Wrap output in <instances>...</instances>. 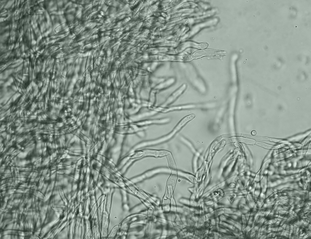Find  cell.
Returning a JSON list of instances; mask_svg holds the SVG:
<instances>
[{
    "label": "cell",
    "mask_w": 311,
    "mask_h": 239,
    "mask_svg": "<svg viewBox=\"0 0 311 239\" xmlns=\"http://www.w3.org/2000/svg\"><path fill=\"white\" fill-rule=\"evenodd\" d=\"M187 87L186 83L183 84L182 86L172 94L166 101L160 106L162 108L166 107L172 103H173L185 90Z\"/></svg>",
    "instance_id": "6da1fadb"
},
{
    "label": "cell",
    "mask_w": 311,
    "mask_h": 239,
    "mask_svg": "<svg viewBox=\"0 0 311 239\" xmlns=\"http://www.w3.org/2000/svg\"><path fill=\"white\" fill-rule=\"evenodd\" d=\"M143 156H162L167 154L168 153L162 151H157L151 150H146L144 151Z\"/></svg>",
    "instance_id": "277c9868"
},
{
    "label": "cell",
    "mask_w": 311,
    "mask_h": 239,
    "mask_svg": "<svg viewBox=\"0 0 311 239\" xmlns=\"http://www.w3.org/2000/svg\"><path fill=\"white\" fill-rule=\"evenodd\" d=\"M252 133L253 135H255L256 134V132L255 131H252Z\"/></svg>",
    "instance_id": "ba28073f"
},
{
    "label": "cell",
    "mask_w": 311,
    "mask_h": 239,
    "mask_svg": "<svg viewBox=\"0 0 311 239\" xmlns=\"http://www.w3.org/2000/svg\"><path fill=\"white\" fill-rule=\"evenodd\" d=\"M111 54V51H108V55H110Z\"/></svg>",
    "instance_id": "9c48e42d"
},
{
    "label": "cell",
    "mask_w": 311,
    "mask_h": 239,
    "mask_svg": "<svg viewBox=\"0 0 311 239\" xmlns=\"http://www.w3.org/2000/svg\"><path fill=\"white\" fill-rule=\"evenodd\" d=\"M178 174L181 176H185L186 178H187L191 181H193V180H195L194 178V176L190 175H189L188 174L185 173H183L181 172H178Z\"/></svg>",
    "instance_id": "52a82bcc"
},
{
    "label": "cell",
    "mask_w": 311,
    "mask_h": 239,
    "mask_svg": "<svg viewBox=\"0 0 311 239\" xmlns=\"http://www.w3.org/2000/svg\"><path fill=\"white\" fill-rule=\"evenodd\" d=\"M168 160L169 166L173 173L176 172V167L174 162L171 155L168 153L166 155Z\"/></svg>",
    "instance_id": "8992f818"
},
{
    "label": "cell",
    "mask_w": 311,
    "mask_h": 239,
    "mask_svg": "<svg viewBox=\"0 0 311 239\" xmlns=\"http://www.w3.org/2000/svg\"><path fill=\"white\" fill-rule=\"evenodd\" d=\"M195 105L192 104L178 105L165 107L161 109L160 111L163 113H167L170 111L183 109H189L194 108Z\"/></svg>",
    "instance_id": "7a4b0ae2"
},
{
    "label": "cell",
    "mask_w": 311,
    "mask_h": 239,
    "mask_svg": "<svg viewBox=\"0 0 311 239\" xmlns=\"http://www.w3.org/2000/svg\"><path fill=\"white\" fill-rule=\"evenodd\" d=\"M88 54H89L88 53H86L84 55L85 56H87L88 55Z\"/></svg>",
    "instance_id": "30bf717a"
},
{
    "label": "cell",
    "mask_w": 311,
    "mask_h": 239,
    "mask_svg": "<svg viewBox=\"0 0 311 239\" xmlns=\"http://www.w3.org/2000/svg\"><path fill=\"white\" fill-rule=\"evenodd\" d=\"M224 54V52L212 50H201L195 53L194 55L195 57H198L200 56L207 55H220Z\"/></svg>",
    "instance_id": "3957f363"
},
{
    "label": "cell",
    "mask_w": 311,
    "mask_h": 239,
    "mask_svg": "<svg viewBox=\"0 0 311 239\" xmlns=\"http://www.w3.org/2000/svg\"><path fill=\"white\" fill-rule=\"evenodd\" d=\"M170 119L169 118H164L155 120L145 121L138 123L137 124L139 125H143L153 123L162 124L168 122L170 121Z\"/></svg>",
    "instance_id": "5b68a950"
}]
</instances>
